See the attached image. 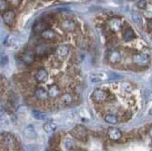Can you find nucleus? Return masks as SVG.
<instances>
[{
	"mask_svg": "<svg viewBox=\"0 0 152 151\" xmlns=\"http://www.w3.org/2000/svg\"><path fill=\"white\" fill-rule=\"evenodd\" d=\"M23 134H24L25 137H27V138L33 139V138H35V137H36V131H35L34 127L30 125V126L26 127V128L24 129Z\"/></svg>",
	"mask_w": 152,
	"mask_h": 151,
	"instance_id": "18",
	"label": "nucleus"
},
{
	"mask_svg": "<svg viewBox=\"0 0 152 151\" xmlns=\"http://www.w3.org/2000/svg\"><path fill=\"white\" fill-rule=\"evenodd\" d=\"M107 98H108L107 93L101 89H96L91 93V99L95 103H103L104 101H107Z\"/></svg>",
	"mask_w": 152,
	"mask_h": 151,
	"instance_id": "3",
	"label": "nucleus"
},
{
	"mask_svg": "<svg viewBox=\"0 0 152 151\" xmlns=\"http://www.w3.org/2000/svg\"><path fill=\"white\" fill-rule=\"evenodd\" d=\"M35 95L37 98V100L39 101H47L48 98H49V94H48V91L46 90L43 87H38L35 90Z\"/></svg>",
	"mask_w": 152,
	"mask_h": 151,
	"instance_id": "8",
	"label": "nucleus"
},
{
	"mask_svg": "<svg viewBox=\"0 0 152 151\" xmlns=\"http://www.w3.org/2000/svg\"><path fill=\"white\" fill-rule=\"evenodd\" d=\"M108 27L112 32H118L121 29V22L117 18L111 19L108 22Z\"/></svg>",
	"mask_w": 152,
	"mask_h": 151,
	"instance_id": "11",
	"label": "nucleus"
},
{
	"mask_svg": "<svg viewBox=\"0 0 152 151\" xmlns=\"http://www.w3.org/2000/svg\"><path fill=\"white\" fill-rule=\"evenodd\" d=\"M132 117V113L130 112V111H126V112H124V114L122 115V120L123 121H127L129 120Z\"/></svg>",
	"mask_w": 152,
	"mask_h": 151,
	"instance_id": "28",
	"label": "nucleus"
},
{
	"mask_svg": "<svg viewBox=\"0 0 152 151\" xmlns=\"http://www.w3.org/2000/svg\"><path fill=\"white\" fill-rule=\"evenodd\" d=\"M70 134L73 136L74 138L77 139L78 141H81L83 143L88 141V131L82 125H77L74 129H72L70 131Z\"/></svg>",
	"mask_w": 152,
	"mask_h": 151,
	"instance_id": "1",
	"label": "nucleus"
},
{
	"mask_svg": "<svg viewBox=\"0 0 152 151\" xmlns=\"http://www.w3.org/2000/svg\"><path fill=\"white\" fill-rule=\"evenodd\" d=\"M48 72L46 71L44 68H40L37 71L36 73V76H35V78L36 80L39 83H43V82H46L48 80Z\"/></svg>",
	"mask_w": 152,
	"mask_h": 151,
	"instance_id": "9",
	"label": "nucleus"
},
{
	"mask_svg": "<svg viewBox=\"0 0 152 151\" xmlns=\"http://www.w3.org/2000/svg\"><path fill=\"white\" fill-rule=\"evenodd\" d=\"M41 36H42V38L46 39V40H51V39H53L56 36V33L52 29L48 28L43 33H41Z\"/></svg>",
	"mask_w": 152,
	"mask_h": 151,
	"instance_id": "15",
	"label": "nucleus"
},
{
	"mask_svg": "<svg viewBox=\"0 0 152 151\" xmlns=\"http://www.w3.org/2000/svg\"><path fill=\"white\" fill-rule=\"evenodd\" d=\"M34 59H35V55H34V53H33V52H31V51H27V52H26V53L22 57V60H23V63H26V64H30V63H32L33 62H34Z\"/></svg>",
	"mask_w": 152,
	"mask_h": 151,
	"instance_id": "22",
	"label": "nucleus"
},
{
	"mask_svg": "<svg viewBox=\"0 0 152 151\" xmlns=\"http://www.w3.org/2000/svg\"><path fill=\"white\" fill-rule=\"evenodd\" d=\"M132 20L134 23H136L137 25H141L143 23V17L140 14L139 12H136V11H133L132 12Z\"/></svg>",
	"mask_w": 152,
	"mask_h": 151,
	"instance_id": "20",
	"label": "nucleus"
},
{
	"mask_svg": "<svg viewBox=\"0 0 152 151\" xmlns=\"http://www.w3.org/2000/svg\"><path fill=\"white\" fill-rule=\"evenodd\" d=\"M60 93H61V90L59 88L58 85H55V84L51 85L48 90V94H49V97L50 98H56L60 95Z\"/></svg>",
	"mask_w": 152,
	"mask_h": 151,
	"instance_id": "12",
	"label": "nucleus"
},
{
	"mask_svg": "<svg viewBox=\"0 0 152 151\" xmlns=\"http://www.w3.org/2000/svg\"><path fill=\"white\" fill-rule=\"evenodd\" d=\"M107 136L112 141H120L122 137V133L118 128L111 127L107 130Z\"/></svg>",
	"mask_w": 152,
	"mask_h": 151,
	"instance_id": "5",
	"label": "nucleus"
},
{
	"mask_svg": "<svg viewBox=\"0 0 152 151\" xmlns=\"http://www.w3.org/2000/svg\"><path fill=\"white\" fill-rule=\"evenodd\" d=\"M8 4L9 3L7 1H5V0H0V13H3L4 14L7 10H9L8 9V7H9Z\"/></svg>",
	"mask_w": 152,
	"mask_h": 151,
	"instance_id": "24",
	"label": "nucleus"
},
{
	"mask_svg": "<svg viewBox=\"0 0 152 151\" xmlns=\"http://www.w3.org/2000/svg\"><path fill=\"white\" fill-rule=\"evenodd\" d=\"M60 136H59L58 134H54L53 136L50 137V139L49 141V145L51 149H55L58 146L59 144H60Z\"/></svg>",
	"mask_w": 152,
	"mask_h": 151,
	"instance_id": "16",
	"label": "nucleus"
},
{
	"mask_svg": "<svg viewBox=\"0 0 152 151\" xmlns=\"http://www.w3.org/2000/svg\"><path fill=\"white\" fill-rule=\"evenodd\" d=\"M50 151H58V150H56V149H51Z\"/></svg>",
	"mask_w": 152,
	"mask_h": 151,
	"instance_id": "34",
	"label": "nucleus"
},
{
	"mask_svg": "<svg viewBox=\"0 0 152 151\" xmlns=\"http://www.w3.org/2000/svg\"><path fill=\"white\" fill-rule=\"evenodd\" d=\"M4 116H5V112H4V110L0 109V121H1V120H3Z\"/></svg>",
	"mask_w": 152,
	"mask_h": 151,
	"instance_id": "30",
	"label": "nucleus"
},
{
	"mask_svg": "<svg viewBox=\"0 0 152 151\" xmlns=\"http://www.w3.org/2000/svg\"><path fill=\"white\" fill-rule=\"evenodd\" d=\"M70 151H87V150L84 149V148H81V147H72Z\"/></svg>",
	"mask_w": 152,
	"mask_h": 151,
	"instance_id": "29",
	"label": "nucleus"
},
{
	"mask_svg": "<svg viewBox=\"0 0 152 151\" xmlns=\"http://www.w3.org/2000/svg\"><path fill=\"white\" fill-rule=\"evenodd\" d=\"M137 7L141 9H146L147 7H148V2L147 1H144V0H142V1H138L137 2Z\"/></svg>",
	"mask_w": 152,
	"mask_h": 151,
	"instance_id": "26",
	"label": "nucleus"
},
{
	"mask_svg": "<svg viewBox=\"0 0 152 151\" xmlns=\"http://www.w3.org/2000/svg\"><path fill=\"white\" fill-rule=\"evenodd\" d=\"M122 89L124 90V91H126V93H130V91L133 90V87H132V85L130 83H123Z\"/></svg>",
	"mask_w": 152,
	"mask_h": 151,
	"instance_id": "27",
	"label": "nucleus"
},
{
	"mask_svg": "<svg viewBox=\"0 0 152 151\" xmlns=\"http://www.w3.org/2000/svg\"><path fill=\"white\" fill-rule=\"evenodd\" d=\"M10 4H16V5H14V6L16 7V6H18L19 4H21V1H10Z\"/></svg>",
	"mask_w": 152,
	"mask_h": 151,
	"instance_id": "32",
	"label": "nucleus"
},
{
	"mask_svg": "<svg viewBox=\"0 0 152 151\" xmlns=\"http://www.w3.org/2000/svg\"><path fill=\"white\" fill-rule=\"evenodd\" d=\"M57 128V125H56V123L53 122V121H48V122H46L44 124V126H43V129L46 133H52V132H54V131L56 130Z\"/></svg>",
	"mask_w": 152,
	"mask_h": 151,
	"instance_id": "19",
	"label": "nucleus"
},
{
	"mask_svg": "<svg viewBox=\"0 0 152 151\" xmlns=\"http://www.w3.org/2000/svg\"><path fill=\"white\" fill-rule=\"evenodd\" d=\"M48 26L49 23L46 22V21H41L37 23L35 26H34V31L36 33H43L45 30L48 29Z\"/></svg>",
	"mask_w": 152,
	"mask_h": 151,
	"instance_id": "14",
	"label": "nucleus"
},
{
	"mask_svg": "<svg viewBox=\"0 0 152 151\" xmlns=\"http://www.w3.org/2000/svg\"><path fill=\"white\" fill-rule=\"evenodd\" d=\"M33 114H34V116H35V117L37 120H44V119H46V114L40 112V111H34Z\"/></svg>",
	"mask_w": 152,
	"mask_h": 151,
	"instance_id": "25",
	"label": "nucleus"
},
{
	"mask_svg": "<svg viewBox=\"0 0 152 151\" xmlns=\"http://www.w3.org/2000/svg\"><path fill=\"white\" fill-rule=\"evenodd\" d=\"M149 56L146 52H140V53H136L133 56V62L136 66L145 67L149 63Z\"/></svg>",
	"mask_w": 152,
	"mask_h": 151,
	"instance_id": "2",
	"label": "nucleus"
},
{
	"mask_svg": "<svg viewBox=\"0 0 152 151\" xmlns=\"http://www.w3.org/2000/svg\"><path fill=\"white\" fill-rule=\"evenodd\" d=\"M148 134H149V136L151 137V139H152V126L148 129Z\"/></svg>",
	"mask_w": 152,
	"mask_h": 151,
	"instance_id": "33",
	"label": "nucleus"
},
{
	"mask_svg": "<svg viewBox=\"0 0 152 151\" xmlns=\"http://www.w3.org/2000/svg\"><path fill=\"white\" fill-rule=\"evenodd\" d=\"M60 102L64 106H68L72 102H73V97L70 93H64L60 97Z\"/></svg>",
	"mask_w": 152,
	"mask_h": 151,
	"instance_id": "17",
	"label": "nucleus"
},
{
	"mask_svg": "<svg viewBox=\"0 0 152 151\" xmlns=\"http://www.w3.org/2000/svg\"><path fill=\"white\" fill-rule=\"evenodd\" d=\"M134 37H135V34H134V32L133 29H132L131 27H128L127 29H125V31L123 33V39H124V41L129 42L131 40H133Z\"/></svg>",
	"mask_w": 152,
	"mask_h": 151,
	"instance_id": "13",
	"label": "nucleus"
},
{
	"mask_svg": "<svg viewBox=\"0 0 152 151\" xmlns=\"http://www.w3.org/2000/svg\"><path fill=\"white\" fill-rule=\"evenodd\" d=\"M104 120L110 124H117L118 121V117L114 114H107L104 116Z\"/></svg>",
	"mask_w": 152,
	"mask_h": 151,
	"instance_id": "23",
	"label": "nucleus"
},
{
	"mask_svg": "<svg viewBox=\"0 0 152 151\" xmlns=\"http://www.w3.org/2000/svg\"><path fill=\"white\" fill-rule=\"evenodd\" d=\"M61 27L65 32H74L77 28V24L74 20L66 19V20H64L61 23Z\"/></svg>",
	"mask_w": 152,
	"mask_h": 151,
	"instance_id": "4",
	"label": "nucleus"
},
{
	"mask_svg": "<svg viewBox=\"0 0 152 151\" xmlns=\"http://www.w3.org/2000/svg\"><path fill=\"white\" fill-rule=\"evenodd\" d=\"M50 52V48L47 47L46 45H40L38 46L36 50V53L38 55V56H44L46 54H48Z\"/></svg>",
	"mask_w": 152,
	"mask_h": 151,
	"instance_id": "21",
	"label": "nucleus"
},
{
	"mask_svg": "<svg viewBox=\"0 0 152 151\" xmlns=\"http://www.w3.org/2000/svg\"><path fill=\"white\" fill-rule=\"evenodd\" d=\"M108 61L111 63H113V64L118 63L121 61V52L118 51V50H114L110 51V53L108 55Z\"/></svg>",
	"mask_w": 152,
	"mask_h": 151,
	"instance_id": "10",
	"label": "nucleus"
},
{
	"mask_svg": "<svg viewBox=\"0 0 152 151\" xmlns=\"http://www.w3.org/2000/svg\"><path fill=\"white\" fill-rule=\"evenodd\" d=\"M15 17H16L15 12L13 10L9 9L3 14V21L7 25L12 26L13 23H14V22H15Z\"/></svg>",
	"mask_w": 152,
	"mask_h": 151,
	"instance_id": "6",
	"label": "nucleus"
},
{
	"mask_svg": "<svg viewBox=\"0 0 152 151\" xmlns=\"http://www.w3.org/2000/svg\"><path fill=\"white\" fill-rule=\"evenodd\" d=\"M70 48L68 45H60L55 50V54L58 58H65L69 53Z\"/></svg>",
	"mask_w": 152,
	"mask_h": 151,
	"instance_id": "7",
	"label": "nucleus"
},
{
	"mask_svg": "<svg viewBox=\"0 0 152 151\" xmlns=\"http://www.w3.org/2000/svg\"><path fill=\"white\" fill-rule=\"evenodd\" d=\"M148 29H149V30H151V31H152V19H151V20H149V21H148Z\"/></svg>",
	"mask_w": 152,
	"mask_h": 151,
	"instance_id": "31",
	"label": "nucleus"
}]
</instances>
